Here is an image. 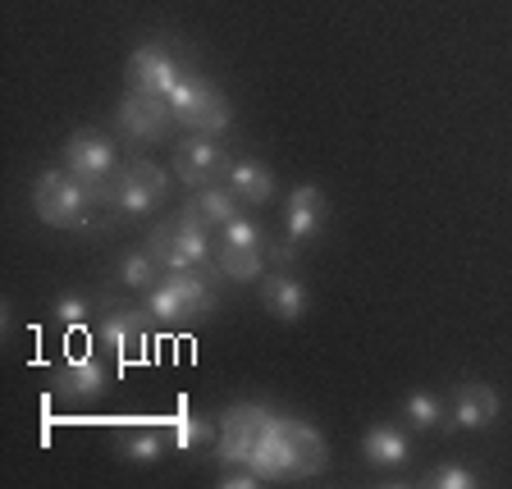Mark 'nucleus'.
Returning <instances> with one entry per match:
<instances>
[{
	"mask_svg": "<svg viewBox=\"0 0 512 489\" xmlns=\"http://www.w3.org/2000/svg\"><path fill=\"white\" fill-rule=\"evenodd\" d=\"M174 119L188 124V133H220V128L234 124V110H229V96L215 83H206L202 74H188L179 87L170 92Z\"/></svg>",
	"mask_w": 512,
	"mask_h": 489,
	"instance_id": "5",
	"label": "nucleus"
},
{
	"mask_svg": "<svg viewBox=\"0 0 512 489\" xmlns=\"http://www.w3.org/2000/svg\"><path fill=\"white\" fill-rule=\"evenodd\" d=\"M183 78H188V69H183L179 55L165 42H142L138 51L128 55V87H133V92L170 96Z\"/></svg>",
	"mask_w": 512,
	"mask_h": 489,
	"instance_id": "10",
	"label": "nucleus"
},
{
	"mask_svg": "<svg viewBox=\"0 0 512 489\" xmlns=\"http://www.w3.org/2000/svg\"><path fill=\"white\" fill-rule=\"evenodd\" d=\"M147 252L156 256L165 270H192L211 256V238H206V224L197 220V215L183 211V215H174V220L151 229Z\"/></svg>",
	"mask_w": 512,
	"mask_h": 489,
	"instance_id": "4",
	"label": "nucleus"
},
{
	"mask_svg": "<svg viewBox=\"0 0 512 489\" xmlns=\"http://www.w3.org/2000/svg\"><path fill=\"white\" fill-rule=\"evenodd\" d=\"M261 480H266L261 471L247 467V471H234V476H220V485H224V489H256Z\"/></svg>",
	"mask_w": 512,
	"mask_h": 489,
	"instance_id": "28",
	"label": "nucleus"
},
{
	"mask_svg": "<svg viewBox=\"0 0 512 489\" xmlns=\"http://www.w3.org/2000/svg\"><path fill=\"white\" fill-rule=\"evenodd\" d=\"M115 165H119L115 142H110L106 133H96V128H78L74 138L64 142V170L83 179V188L92 192V202L115 206V188H110V183L119 179Z\"/></svg>",
	"mask_w": 512,
	"mask_h": 489,
	"instance_id": "2",
	"label": "nucleus"
},
{
	"mask_svg": "<svg viewBox=\"0 0 512 489\" xmlns=\"http://www.w3.org/2000/svg\"><path fill=\"white\" fill-rule=\"evenodd\" d=\"M426 485L430 489H476L480 480H476V471L462 467V462H444V467H435L426 476Z\"/></svg>",
	"mask_w": 512,
	"mask_h": 489,
	"instance_id": "26",
	"label": "nucleus"
},
{
	"mask_svg": "<svg viewBox=\"0 0 512 489\" xmlns=\"http://www.w3.org/2000/svg\"><path fill=\"white\" fill-rule=\"evenodd\" d=\"M261 302L275 320H302L307 316V288L288 275H266L261 279Z\"/></svg>",
	"mask_w": 512,
	"mask_h": 489,
	"instance_id": "18",
	"label": "nucleus"
},
{
	"mask_svg": "<svg viewBox=\"0 0 512 489\" xmlns=\"http://www.w3.org/2000/svg\"><path fill=\"white\" fill-rule=\"evenodd\" d=\"M151 311L147 307H115L106 316V325H101V339H106V348L115 352L119 362H128V357H138L142 343H147V330H151Z\"/></svg>",
	"mask_w": 512,
	"mask_h": 489,
	"instance_id": "12",
	"label": "nucleus"
},
{
	"mask_svg": "<svg viewBox=\"0 0 512 489\" xmlns=\"http://www.w3.org/2000/svg\"><path fill=\"white\" fill-rule=\"evenodd\" d=\"M247 467H256L266 480H288L293 476V458H288V430H284V416H275L266 430V439H261V448L252 453V462Z\"/></svg>",
	"mask_w": 512,
	"mask_h": 489,
	"instance_id": "19",
	"label": "nucleus"
},
{
	"mask_svg": "<svg viewBox=\"0 0 512 489\" xmlns=\"http://www.w3.org/2000/svg\"><path fill=\"white\" fill-rule=\"evenodd\" d=\"M403 416L412 430H435L444 421V398L430 394V389H416V394L403 398Z\"/></svg>",
	"mask_w": 512,
	"mask_h": 489,
	"instance_id": "25",
	"label": "nucleus"
},
{
	"mask_svg": "<svg viewBox=\"0 0 512 489\" xmlns=\"http://www.w3.org/2000/svg\"><path fill=\"white\" fill-rule=\"evenodd\" d=\"M270 421H275V412H266L261 403H234L229 412H224L220 421V458L229 462V467H247L252 462V453L261 448V439H266Z\"/></svg>",
	"mask_w": 512,
	"mask_h": 489,
	"instance_id": "6",
	"label": "nucleus"
},
{
	"mask_svg": "<svg viewBox=\"0 0 512 489\" xmlns=\"http://www.w3.org/2000/svg\"><path fill=\"white\" fill-rule=\"evenodd\" d=\"M165 192H170V183H165L160 165H151V160H128V165H119V179H115L119 215H147L151 206L165 202Z\"/></svg>",
	"mask_w": 512,
	"mask_h": 489,
	"instance_id": "11",
	"label": "nucleus"
},
{
	"mask_svg": "<svg viewBox=\"0 0 512 489\" xmlns=\"http://www.w3.org/2000/svg\"><path fill=\"white\" fill-rule=\"evenodd\" d=\"M215 307V284L202 270H165V275L151 284L147 293V311L160 325H188V320H202Z\"/></svg>",
	"mask_w": 512,
	"mask_h": 489,
	"instance_id": "1",
	"label": "nucleus"
},
{
	"mask_svg": "<svg viewBox=\"0 0 512 489\" xmlns=\"http://www.w3.org/2000/svg\"><path fill=\"white\" fill-rule=\"evenodd\" d=\"M266 234L256 229L252 220H234L220 229V243H215V266H220V275H229L234 284H252L256 275H261V261H266Z\"/></svg>",
	"mask_w": 512,
	"mask_h": 489,
	"instance_id": "7",
	"label": "nucleus"
},
{
	"mask_svg": "<svg viewBox=\"0 0 512 489\" xmlns=\"http://www.w3.org/2000/svg\"><path fill=\"white\" fill-rule=\"evenodd\" d=\"M229 165H234V156L215 142V133H192L174 147V174L188 188H211V183L229 179Z\"/></svg>",
	"mask_w": 512,
	"mask_h": 489,
	"instance_id": "8",
	"label": "nucleus"
},
{
	"mask_svg": "<svg viewBox=\"0 0 512 489\" xmlns=\"http://www.w3.org/2000/svg\"><path fill=\"white\" fill-rule=\"evenodd\" d=\"M165 444H174L170 430H160V426H142V430H128V435L119 439V453H124L128 462H160Z\"/></svg>",
	"mask_w": 512,
	"mask_h": 489,
	"instance_id": "23",
	"label": "nucleus"
},
{
	"mask_svg": "<svg viewBox=\"0 0 512 489\" xmlns=\"http://www.w3.org/2000/svg\"><path fill=\"white\" fill-rule=\"evenodd\" d=\"M215 435H220V426L206 421V416H197V412H179L174 416V426H170L174 448H183V453H197V448H202L206 439H215Z\"/></svg>",
	"mask_w": 512,
	"mask_h": 489,
	"instance_id": "24",
	"label": "nucleus"
},
{
	"mask_svg": "<svg viewBox=\"0 0 512 489\" xmlns=\"http://www.w3.org/2000/svg\"><path fill=\"white\" fill-rule=\"evenodd\" d=\"M188 211L197 215L206 229H211V224H215V229H224V224L243 220V197H238L229 183H211V188H192Z\"/></svg>",
	"mask_w": 512,
	"mask_h": 489,
	"instance_id": "14",
	"label": "nucleus"
},
{
	"mask_svg": "<svg viewBox=\"0 0 512 489\" xmlns=\"http://www.w3.org/2000/svg\"><path fill=\"white\" fill-rule=\"evenodd\" d=\"M55 320H60V325H69V330H74V325H83V320H87V298H78V293H60V298H55Z\"/></svg>",
	"mask_w": 512,
	"mask_h": 489,
	"instance_id": "27",
	"label": "nucleus"
},
{
	"mask_svg": "<svg viewBox=\"0 0 512 489\" xmlns=\"http://www.w3.org/2000/svg\"><path fill=\"white\" fill-rule=\"evenodd\" d=\"M362 458L380 471H394L412 458V439H407V430H398V426H371L362 435Z\"/></svg>",
	"mask_w": 512,
	"mask_h": 489,
	"instance_id": "17",
	"label": "nucleus"
},
{
	"mask_svg": "<svg viewBox=\"0 0 512 489\" xmlns=\"http://www.w3.org/2000/svg\"><path fill=\"white\" fill-rule=\"evenodd\" d=\"M284 430H288V458H293V476L298 480H311L325 471V439H320L316 426L307 421H293L284 416Z\"/></svg>",
	"mask_w": 512,
	"mask_h": 489,
	"instance_id": "15",
	"label": "nucleus"
},
{
	"mask_svg": "<svg viewBox=\"0 0 512 489\" xmlns=\"http://www.w3.org/2000/svg\"><path fill=\"white\" fill-rule=\"evenodd\" d=\"M330 220V202H325V192L316 183H302L293 197H288V243H307L325 229Z\"/></svg>",
	"mask_w": 512,
	"mask_h": 489,
	"instance_id": "13",
	"label": "nucleus"
},
{
	"mask_svg": "<svg viewBox=\"0 0 512 489\" xmlns=\"http://www.w3.org/2000/svg\"><path fill=\"white\" fill-rule=\"evenodd\" d=\"M160 261L147 252V247H133V252L119 256V284L133 288V293H151V284L160 279Z\"/></svg>",
	"mask_w": 512,
	"mask_h": 489,
	"instance_id": "22",
	"label": "nucleus"
},
{
	"mask_svg": "<svg viewBox=\"0 0 512 489\" xmlns=\"http://www.w3.org/2000/svg\"><path fill=\"white\" fill-rule=\"evenodd\" d=\"M115 119H119V133H124L128 142H160L174 124V106H170V96L133 92V87H128V96L119 101Z\"/></svg>",
	"mask_w": 512,
	"mask_h": 489,
	"instance_id": "9",
	"label": "nucleus"
},
{
	"mask_svg": "<svg viewBox=\"0 0 512 489\" xmlns=\"http://www.w3.org/2000/svg\"><path fill=\"white\" fill-rule=\"evenodd\" d=\"M229 188L238 192V197H243V202H270V197H275V174L266 170V165H256V160H234V165H229Z\"/></svg>",
	"mask_w": 512,
	"mask_h": 489,
	"instance_id": "21",
	"label": "nucleus"
},
{
	"mask_svg": "<svg viewBox=\"0 0 512 489\" xmlns=\"http://www.w3.org/2000/svg\"><path fill=\"white\" fill-rule=\"evenodd\" d=\"M55 389H60L64 398H78V403H87V398H101V394H106V366L96 362V357H78V362H69L60 371Z\"/></svg>",
	"mask_w": 512,
	"mask_h": 489,
	"instance_id": "20",
	"label": "nucleus"
},
{
	"mask_svg": "<svg viewBox=\"0 0 512 489\" xmlns=\"http://www.w3.org/2000/svg\"><path fill=\"white\" fill-rule=\"evenodd\" d=\"M87 202H92V192L69 170H42L32 179V211H37L42 224H51V229H74V224H83Z\"/></svg>",
	"mask_w": 512,
	"mask_h": 489,
	"instance_id": "3",
	"label": "nucleus"
},
{
	"mask_svg": "<svg viewBox=\"0 0 512 489\" xmlns=\"http://www.w3.org/2000/svg\"><path fill=\"white\" fill-rule=\"evenodd\" d=\"M448 412H453V421L462 430H485L499 416V394H494L490 384H462L458 394H453V403H448Z\"/></svg>",
	"mask_w": 512,
	"mask_h": 489,
	"instance_id": "16",
	"label": "nucleus"
}]
</instances>
